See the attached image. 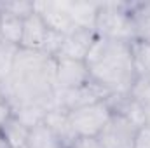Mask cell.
Instances as JSON below:
<instances>
[{
  "instance_id": "3",
  "label": "cell",
  "mask_w": 150,
  "mask_h": 148,
  "mask_svg": "<svg viewBox=\"0 0 150 148\" xmlns=\"http://www.w3.org/2000/svg\"><path fill=\"white\" fill-rule=\"evenodd\" d=\"M96 37L131 44L134 40L133 19L127 2H103L94 23Z\"/></svg>"
},
{
  "instance_id": "14",
  "label": "cell",
  "mask_w": 150,
  "mask_h": 148,
  "mask_svg": "<svg viewBox=\"0 0 150 148\" xmlns=\"http://www.w3.org/2000/svg\"><path fill=\"white\" fill-rule=\"evenodd\" d=\"M25 148H63V145L54 136V132L47 127V124L42 120L30 129Z\"/></svg>"
},
{
  "instance_id": "2",
  "label": "cell",
  "mask_w": 150,
  "mask_h": 148,
  "mask_svg": "<svg viewBox=\"0 0 150 148\" xmlns=\"http://www.w3.org/2000/svg\"><path fill=\"white\" fill-rule=\"evenodd\" d=\"M86 65L89 68L91 80L110 96L129 94L134 80L138 78L127 42L98 37L86 58Z\"/></svg>"
},
{
  "instance_id": "7",
  "label": "cell",
  "mask_w": 150,
  "mask_h": 148,
  "mask_svg": "<svg viewBox=\"0 0 150 148\" xmlns=\"http://www.w3.org/2000/svg\"><path fill=\"white\" fill-rule=\"evenodd\" d=\"M91 82L89 68L86 61L67 59V58H56V68H54V84L56 91H67L77 89Z\"/></svg>"
},
{
  "instance_id": "21",
  "label": "cell",
  "mask_w": 150,
  "mask_h": 148,
  "mask_svg": "<svg viewBox=\"0 0 150 148\" xmlns=\"http://www.w3.org/2000/svg\"><path fill=\"white\" fill-rule=\"evenodd\" d=\"M11 115H12V108H11V105H9V101H7V98L4 96L2 89H0V125H2Z\"/></svg>"
},
{
  "instance_id": "18",
  "label": "cell",
  "mask_w": 150,
  "mask_h": 148,
  "mask_svg": "<svg viewBox=\"0 0 150 148\" xmlns=\"http://www.w3.org/2000/svg\"><path fill=\"white\" fill-rule=\"evenodd\" d=\"M33 2H0V14L5 16H14L19 19L28 18L30 14H33Z\"/></svg>"
},
{
  "instance_id": "15",
  "label": "cell",
  "mask_w": 150,
  "mask_h": 148,
  "mask_svg": "<svg viewBox=\"0 0 150 148\" xmlns=\"http://www.w3.org/2000/svg\"><path fill=\"white\" fill-rule=\"evenodd\" d=\"M23 21L25 19L0 14V40L19 47L23 37Z\"/></svg>"
},
{
  "instance_id": "24",
  "label": "cell",
  "mask_w": 150,
  "mask_h": 148,
  "mask_svg": "<svg viewBox=\"0 0 150 148\" xmlns=\"http://www.w3.org/2000/svg\"><path fill=\"white\" fill-rule=\"evenodd\" d=\"M143 77H147V78H149V80H150V73H147V75H143Z\"/></svg>"
},
{
  "instance_id": "23",
  "label": "cell",
  "mask_w": 150,
  "mask_h": 148,
  "mask_svg": "<svg viewBox=\"0 0 150 148\" xmlns=\"http://www.w3.org/2000/svg\"><path fill=\"white\" fill-rule=\"evenodd\" d=\"M0 148H9V145L5 143V140H4V136L0 134Z\"/></svg>"
},
{
  "instance_id": "6",
  "label": "cell",
  "mask_w": 150,
  "mask_h": 148,
  "mask_svg": "<svg viewBox=\"0 0 150 148\" xmlns=\"http://www.w3.org/2000/svg\"><path fill=\"white\" fill-rule=\"evenodd\" d=\"M108 98L110 94L91 80L86 85L77 87V89L56 91V106L72 111L77 108H82V106H87L91 103H96V101H105Z\"/></svg>"
},
{
  "instance_id": "5",
  "label": "cell",
  "mask_w": 150,
  "mask_h": 148,
  "mask_svg": "<svg viewBox=\"0 0 150 148\" xmlns=\"http://www.w3.org/2000/svg\"><path fill=\"white\" fill-rule=\"evenodd\" d=\"M138 129L140 125L131 118L119 111H112V117L100 132L98 140L105 148H134Z\"/></svg>"
},
{
  "instance_id": "9",
  "label": "cell",
  "mask_w": 150,
  "mask_h": 148,
  "mask_svg": "<svg viewBox=\"0 0 150 148\" xmlns=\"http://www.w3.org/2000/svg\"><path fill=\"white\" fill-rule=\"evenodd\" d=\"M94 30H82L75 28L70 33L63 35L61 49L56 58H67V59H77V61H86L94 40H96Z\"/></svg>"
},
{
  "instance_id": "16",
  "label": "cell",
  "mask_w": 150,
  "mask_h": 148,
  "mask_svg": "<svg viewBox=\"0 0 150 148\" xmlns=\"http://www.w3.org/2000/svg\"><path fill=\"white\" fill-rule=\"evenodd\" d=\"M133 66L138 77L150 73V44L142 40H133L129 44Z\"/></svg>"
},
{
  "instance_id": "8",
  "label": "cell",
  "mask_w": 150,
  "mask_h": 148,
  "mask_svg": "<svg viewBox=\"0 0 150 148\" xmlns=\"http://www.w3.org/2000/svg\"><path fill=\"white\" fill-rule=\"evenodd\" d=\"M33 9L51 32L67 35L75 30L67 9V2H33Z\"/></svg>"
},
{
  "instance_id": "19",
  "label": "cell",
  "mask_w": 150,
  "mask_h": 148,
  "mask_svg": "<svg viewBox=\"0 0 150 148\" xmlns=\"http://www.w3.org/2000/svg\"><path fill=\"white\" fill-rule=\"evenodd\" d=\"M134 148H150V127L149 125H142L138 129Z\"/></svg>"
},
{
  "instance_id": "12",
  "label": "cell",
  "mask_w": 150,
  "mask_h": 148,
  "mask_svg": "<svg viewBox=\"0 0 150 148\" xmlns=\"http://www.w3.org/2000/svg\"><path fill=\"white\" fill-rule=\"evenodd\" d=\"M100 5L101 2H67V9L75 28L94 30Z\"/></svg>"
},
{
  "instance_id": "20",
  "label": "cell",
  "mask_w": 150,
  "mask_h": 148,
  "mask_svg": "<svg viewBox=\"0 0 150 148\" xmlns=\"http://www.w3.org/2000/svg\"><path fill=\"white\" fill-rule=\"evenodd\" d=\"M70 148H105L98 138H77Z\"/></svg>"
},
{
  "instance_id": "22",
  "label": "cell",
  "mask_w": 150,
  "mask_h": 148,
  "mask_svg": "<svg viewBox=\"0 0 150 148\" xmlns=\"http://www.w3.org/2000/svg\"><path fill=\"white\" fill-rule=\"evenodd\" d=\"M143 125H149L150 127V105L149 106H143Z\"/></svg>"
},
{
  "instance_id": "17",
  "label": "cell",
  "mask_w": 150,
  "mask_h": 148,
  "mask_svg": "<svg viewBox=\"0 0 150 148\" xmlns=\"http://www.w3.org/2000/svg\"><path fill=\"white\" fill-rule=\"evenodd\" d=\"M18 52H19L18 45H12V44L0 40V84L11 77Z\"/></svg>"
},
{
  "instance_id": "10",
  "label": "cell",
  "mask_w": 150,
  "mask_h": 148,
  "mask_svg": "<svg viewBox=\"0 0 150 148\" xmlns=\"http://www.w3.org/2000/svg\"><path fill=\"white\" fill-rule=\"evenodd\" d=\"M44 122L47 124V127L54 132V136L59 140V143L63 148H70L77 140V134L74 131L72 120H70V111L63 110L59 106H54L45 113Z\"/></svg>"
},
{
  "instance_id": "11",
  "label": "cell",
  "mask_w": 150,
  "mask_h": 148,
  "mask_svg": "<svg viewBox=\"0 0 150 148\" xmlns=\"http://www.w3.org/2000/svg\"><path fill=\"white\" fill-rule=\"evenodd\" d=\"M49 28L42 21V18L33 11L28 18L23 21V37H21V45L19 49L26 51H42L45 45V40L49 37Z\"/></svg>"
},
{
  "instance_id": "1",
  "label": "cell",
  "mask_w": 150,
  "mask_h": 148,
  "mask_svg": "<svg viewBox=\"0 0 150 148\" xmlns=\"http://www.w3.org/2000/svg\"><path fill=\"white\" fill-rule=\"evenodd\" d=\"M54 68L56 58L42 51L19 49L11 77L0 84L12 111L23 106H37L49 111L56 106Z\"/></svg>"
},
{
  "instance_id": "13",
  "label": "cell",
  "mask_w": 150,
  "mask_h": 148,
  "mask_svg": "<svg viewBox=\"0 0 150 148\" xmlns=\"http://www.w3.org/2000/svg\"><path fill=\"white\" fill-rule=\"evenodd\" d=\"M28 132H30V127H26L16 115H11L0 125V134L4 136L9 148H25Z\"/></svg>"
},
{
  "instance_id": "4",
  "label": "cell",
  "mask_w": 150,
  "mask_h": 148,
  "mask_svg": "<svg viewBox=\"0 0 150 148\" xmlns=\"http://www.w3.org/2000/svg\"><path fill=\"white\" fill-rule=\"evenodd\" d=\"M112 117V106L108 99L96 101L87 106L70 111V120L77 138H98L107 122Z\"/></svg>"
}]
</instances>
